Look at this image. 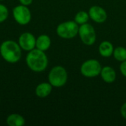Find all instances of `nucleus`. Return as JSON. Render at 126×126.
<instances>
[{
  "mask_svg": "<svg viewBox=\"0 0 126 126\" xmlns=\"http://www.w3.org/2000/svg\"><path fill=\"white\" fill-rule=\"evenodd\" d=\"M25 61L28 68L35 72H44L47 68L49 63L45 52L36 48L28 52Z\"/></svg>",
  "mask_w": 126,
  "mask_h": 126,
  "instance_id": "obj_1",
  "label": "nucleus"
},
{
  "mask_svg": "<svg viewBox=\"0 0 126 126\" xmlns=\"http://www.w3.org/2000/svg\"><path fill=\"white\" fill-rule=\"evenodd\" d=\"M22 49L18 43L13 40L3 41L0 45V55L2 58L10 63L18 62L21 58Z\"/></svg>",
  "mask_w": 126,
  "mask_h": 126,
  "instance_id": "obj_2",
  "label": "nucleus"
},
{
  "mask_svg": "<svg viewBox=\"0 0 126 126\" xmlns=\"http://www.w3.org/2000/svg\"><path fill=\"white\" fill-rule=\"evenodd\" d=\"M48 80L52 87L61 88L64 86L68 80L66 69L62 66H53L48 74Z\"/></svg>",
  "mask_w": 126,
  "mask_h": 126,
  "instance_id": "obj_3",
  "label": "nucleus"
},
{
  "mask_svg": "<svg viewBox=\"0 0 126 126\" xmlns=\"http://www.w3.org/2000/svg\"><path fill=\"white\" fill-rule=\"evenodd\" d=\"M79 25L75 21H66L56 27L57 35L63 39H72L78 35Z\"/></svg>",
  "mask_w": 126,
  "mask_h": 126,
  "instance_id": "obj_4",
  "label": "nucleus"
},
{
  "mask_svg": "<svg viewBox=\"0 0 126 126\" xmlns=\"http://www.w3.org/2000/svg\"><path fill=\"white\" fill-rule=\"evenodd\" d=\"M78 35L82 43L86 46H92L97 40V33L94 27L89 23H86L79 26Z\"/></svg>",
  "mask_w": 126,
  "mask_h": 126,
  "instance_id": "obj_5",
  "label": "nucleus"
},
{
  "mask_svg": "<svg viewBox=\"0 0 126 126\" xmlns=\"http://www.w3.org/2000/svg\"><path fill=\"white\" fill-rule=\"evenodd\" d=\"M102 69L100 63L96 59H89L85 61L80 66V72L86 78H95L100 75Z\"/></svg>",
  "mask_w": 126,
  "mask_h": 126,
  "instance_id": "obj_6",
  "label": "nucleus"
},
{
  "mask_svg": "<svg viewBox=\"0 0 126 126\" xmlns=\"http://www.w3.org/2000/svg\"><path fill=\"white\" fill-rule=\"evenodd\" d=\"M13 16L16 23L20 25L28 24L32 18V14L28 6L19 4L13 7Z\"/></svg>",
  "mask_w": 126,
  "mask_h": 126,
  "instance_id": "obj_7",
  "label": "nucleus"
},
{
  "mask_svg": "<svg viewBox=\"0 0 126 126\" xmlns=\"http://www.w3.org/2000/svg\"><path fill=\"white\" fill-rule=\"evenodd\" d=\"M35 41L36 38L32 33L25 32L20 35L18 43L22 50L29 52L35 48Z\"/></svg>",
  "mask_w": 126,
  "mask_h": 126,
  "instance_id": "obj_8",
  "label": "nucleus"
},
{
  "mask_svg": "<svg viewBox=\"0 0 126 126\" xmlns=\"http://www.w3.org/2000/svg\"><path fill=\"white\" fill-rule=\"evenodd\" d=\"M89 18L97 24L104 23L108 18V14L106 10L101 6L93 5L89 9Z\"/></svg>",
  "mask_w": 126,
  "mask_h": 126,
  "instance_id": "obj_9",
  "label": "nucleus"
},
{
  "mask_svg": "<svg viewBox=\"0 0 126 126\" xmlns=\"http://www.w3.org/2000/svg\"><path fill=\"white\" fill-rule=\"evenodd\" d=\"M100 75L102 80L106 83H112L116 80L117 78L115 69L110 66H105L102 67Z\"/></svg>",
  "mask_w": 126,
  "mask_h": 126,
  "instance_id": "obj_10",
  "label": "nucleus"
},
{
  "mask_svg": "<svg viewBox=\"0 0 126 126\" xmlns=\"http://www.w3.org/2000/svg\"><path fill=\"white\" fill-rule=\"evenodd\" d=\"M52 91V86L49 82H43L39 83L35 90L36 96L39 98H45L48 97Z\"/></svg>",
  "mask_w": 126,
  "mask_h": 126,
  "instance_id": "obj_11",
  "label": "nucleus"
},
{
  "mask_svg": "<svg viewBox=\"0 0 126 126\" xmlns=\"http://www.w3.org/2000/svg\"><path fill=\"white\" fill-rule=\"evenodd\" d=\"M51 38L49 35L46 34H42L36 38L35 48L41 51L46 52L51 47Z\"/></svg>",
  "mask_w": 126,
  "mask_h": 126,
  "instance_id": "obj_12",
  "label": "nucleus"
},
{
  "mask_svg": "<svg viewBox=\"0 0 126 126\" xmlns=\"http://www.w3.org/2000/svg\"><path fill=\"white\" fill-rule=\"evenodd\" d=\"M114 49V47L112 43L109 41H102L98 47L99 54L103 58H110L111 56H112Z\"/></svg>",
  "mask_w": 126,
  "mask_h": 126,
  "instance_id": "obj_13",
  "label": "nucleus"
},
{
  "mask_svg": "<svg viewBox=\"0 0 126 126\" xmlns=\"http://www.w3.org/2000/svg\"><path fill=\"white\" fill-rule=\"evenodd\" d=\"M6 123L9 126H22L25 124V120L21 114H11L7 117Z\"/></svg>",
  "mask_w": 126,
  "mask_h": 126,
  "instance_id": "obj_14",
  "label": "nucleus"
},
{
  "mask_svg": "<svg viewBox=\"0 0 126 126\" xmlns=\"http://www.w3.org/2000/svg\"><path fill=\"white\" fill-rule=\"evenodd\" d=\"M89 18H89V15L88 12L84 11V10H80L75 14L74 21L80 26L81 24L87 23Z\"/></svg>",
  "mask_w": 126,
  "mask_h": 126,
  "instance_id": "obj_15",
  "label": "nucleus"
},
{
  "mask_svg": "<svg viewBox=\"0 0 126 126\" xmlns=\"http://www.w3.org/2000/svg\"><path fill=\"white\" fill-rule=\"evenodd\" d=\"M114 58L119 61L123 62L126 60V48L124 47H117L114 48L113 55Z\"/></svg>",
  "mask_w": 126,
  "mask_h": 126,
  "instance_id": "obj_16",
  "label": "nucleus"
},
{
  "mask_svg": "<svg viewBox=\"0 0 126 126\" xmlns=\"http://www.w3.org/2000/svg\"><path fill=\"white\" fill-rule=\"evenodd\" d=\"M9 16V10L7 7L3 4H0V23H3L7 20Z\"/></svg>",
  "mask_w": 126,
  "mask_h": 126,
  "instance_id": "obj_17",
  "label": "nucleus"
},
{
  "mask_svg": "<svg viewBox=\"0 0 126 126\" xmlns=\"http://www.w3.org/2000/svg\"><path fill=\"white\" fill-rule=\"evenodd\" d=\"M120 71L122 75L126 78V60L121 62L120 66Z\"/></svg>",
  "mask_w": 126,
  "mask_h": 126,
  "instance_id": "obj_18",
  "label": "nucleus"
},
{
  "mask_svg": "<svg viewBox=\"0 0 126 126\" xmlns=\"http://www.w3.org/2000/svg\"><path fill=\"white\" fill-rule=\"evenodd\" d=\"M120 114L125 120H126V102H125L120 107Z\"/></svg>",
  "mask_w": 126,
  "mask_h": 126,
  "instance_id": "obj_19",
  "label": "nucleus"
},
{
  "mask_svg": "<svg viewBox=\"0 0 126 126\" xmlns=\"http://www.w3.org/2000/svg\"><path fill=\"white\" fill-rule=\"evenodd\" d=\"M18 1H19L21 4H23V5H25V6L30 5L33 1V0H18Z\"/></svg>",
  "mask_w": 126,
  "mask_h": 126,
  "instance_id": "obj_20",
  "label": "nucleus"
},
{
  "mask_svg": "<svg viewBox=\"0 0 126 126\" xmlns=\"http://www.w3.org/2000/svg\"><path fill=\"white\" fill-rule=\"evenodd\" d=\"M4 1V0H0V1Z\"/></svg>",
  "mask_w": 126,
  "mask_h": 126,
  "instance_id": "obj_21",
  "label": "nucleus"
}]
</instances>
